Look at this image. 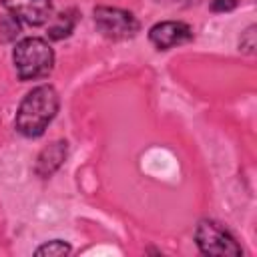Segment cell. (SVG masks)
I'll return each mask as SVG.
<instances>
[{"label":"cell","mask_w":257,"mask_h":257,"mask_svg":"<svg viewBox=\"0 0 257 257\" xmlns=\"http://www.w3.org/2000/svg\"><path fill=\"white\" fill-rule=\"evenodd\" d=\"M60 108L58 90L52 84H38L30 88L14 114V128L26 139H38L46 133L48 124L56 118Z\"/></svg>","instance_id":"6da1fadb"},{"label":"cell","mask_w":257,"mask_h":257,"mask_svg":"<svg viewBox=\"0 0 257 257\" xmlns=\"http://www.w3.org/2000/svg\"><path fill=\"white\" fill-rule=\"evenodd\" d=\"M56 54L46 38L40 36H24L12 48V64L20 82L48 78L54 70Z\"/></svg>","instance_id":"7a4b0ae2"},{"label":"cell","mask_w":257,"mask_h":257,"mask_svg":"<svg viewBox=\"0 0 257 257\" xmlns=\"http://www.w3.org/2000/svg\"><path fill=\"white\" fill-rule=\"evenodd\" d=\"M195 245L201 255L207 257H243V247L237 243V239L231 235L229 229H225L215 219H201L195 227Z\"/></svg>","instance_id":"3957f363"},{"label":"cell","mask_w":257,"mask_h":257,"mask_svg":"<svg viewBox=\"0 0 257 257\" xmlns=\"http://www.w3.org/2000/svg\"><path fill=\"white\" fill-rule=\"evenodd\" d=\"M92 20L96 32H100L108 40H128L135 38L141 30L139 18L131 10L118 6H94Z\"/></svg>","instance_id":"277c9868"},{"label":"cell","mask_w":257,"mask_h":257,"mask_svg":"<svg viewBox=\"0 0 257 257\" xmlns=\"http://www.w3.org/2000/svg\"><path fill=\"white\" fill-rule=\"evenodd\" d=\"M147 38L157 50H171L181 44H189L195 38V30L183 20H161L149 28Z\"/></svg>","instance_id":"5b68a950"},{"label":"cell","mask_w":257,"mask_h":257,"mask_svg":"<svg viewBox=\"0 0 257 257\" xmlns=\"http://www.w3.org/2000/svg\"><path fill=\"white\" fill-rule=\"evenodd\" d=\"M2 8L14 14L22 24L28 26H44L54 16L52 0H0Z\"/></svg>","instance_id":"8992f818"},{"label":"cell","mask_w":257,"mask_h":257,"mask_svg":"<svg viewBox=\"0 0 257 257\" xmlns=\"http://www.w3.org/2000/svg\"><path fill=\"white\" fill-rule=\"evenodd\" d=\"M68 157V141L66 139H56L50 145H46L34 161V173L40 179H50L66 161Z\"/></svg>","instance_id":"52a82bcc"},{"label":"cell","mask_w":257,"mask_h":257,"mask_svg":"<svg viewBox=\"0 0 257 257\" xmlns=\"http://www.w3.org/2000/svg\"><path fill=\"white\" fill-rule=\"evenodd\" d=\"M50 20H52V24H48V30H46L48 40H64L74 32V28L80 20V12L76 8H66V10L58 12L56 16H52Z\"/></svg>","instance_id":"ba28073f"},{"label":"cell","mask_w":257,"mask_h":257,"mask_svg":"<svg viewBox=\"0 0 257 257\" xmlns=\"http://www.w3.org/2000/svg\"><path fill=\"white\" fill-rule=\"evenodd\" d=\"M72 251L70 243L64 239H50L44 241L34 249V257H66Z\"/></svg>","instance_id":"9c48e42d"},{"label":"cell","mask_w":257,"mask_h":257,"mask_svg":"<svg viewBox=\"0 0 257 257\" xmlns=\"http://www.w3.org/2000/svg\"><path fill=\"white\" fill-rule=\"evenodd\" d=\"M20 30H22V22L14 14L4 12L2 18H0V40L2 42H12V40H16Z\"/></svg>","instance_id":"30bf717a"},{"label":"cell","mask_w":257,"mask_h":257,"mask_svg":"<svg viewBox=\"0 0 257 257\" xmlns=\"http://www.w3.org/2000/svg\"><path fill=\"white\" fill-rule=\"evenodd\" d=\"M255 24H249L243 32H241V38H239V52L243 54H249L253 56L255 54V48H257V38H255Z\"/></svg>","instance_id":"8fae6325"},{"label":"cell","mask_w":257,"mask_h":257,"mask_svg":"<svg viewBox=\"0 0 257 257\" xmlns=\"http://www.w3.org/2000/svg\"><path fill=\"white\" fill-rule=\"evenodd\" d=\"M239 6V0H209V10L215 14L221 12H231Z\"/></svg>","instance_id":"7c38bea8"},{"label":"cell","mask_w":257,"mask_h":257,"mask_svg":"<svg viewBox=\"0 0 257 257\" xmlns=\"http://www.w3.org/2000/svg\"><path fill=\"white\" fill-rule=\"evenodd\" d=\"M157 2H163V4H179V0H157Z\"/></svg>","instance_id":"4fadbf2b"}]
</instances>
